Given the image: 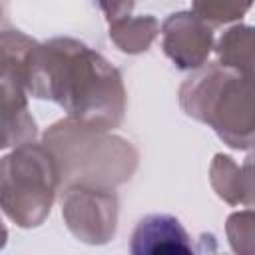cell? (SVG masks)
Wrapping results in <instances>:
<instances>
[{
    "label": "cell",
    "instance_id": "cell-1",
    "mask_svg": "<svg viewBox=\"0 0 255 255\" xmlns=\"http://www.w3.org/2000/svg\"><path fill=\"white\" fill-rule=\"evenodd\" d=\"M26 92L56 102L70 120L94 129L120 128L126 116L128 96L120 70L70 36L32 46L26 62Z\"/></svg>",
    "mask_w": 255,
    "mask_h": 255
},
{
    "label": "cell",
    "instance_id": "cell-2",
    "mask_svg": "<svg viewBox=\"0 0 255 255\" xmlns=\"http://www.w3.org/2000/svg\"><path fill=\"white\" fill-rule=\"evenodd\" d=\"M42 143L60 169V191L72 183L118 187L131 179L139 153L126 137L94 129L70 118L52 124Z\"/></svg>",
    "mask_w": 255,
    "mask_h": 255
},
{
    "label": "cell",
    "instance_id": "cell-3",
    "mask_svg": "<svg viewBox=\"0 0 255 255\" xmlns=\"http://www.w3.org/2000/svg\"><path fill=\"white\" fill-rule=\"evenodd\" d=\"M177 96L181 110L209 126L223 143L243 151L253 147V76L205 62L179 86Z\"/></svg>",
    "mask_w": 255,
    "mask_h": 255
},
{
    "label": "cell",
    "instance_id": "cell-4",
    "mask_svg": "<svg viewBox=\"0 0 255 255\" xmlns=\"http://www.w3.org/2000/svg\"><path fill=\"white\" fill-rule=\"evenodd\" d=\"M58 191V161L44 143L32 139L0 157V209L18 227L42 225Z\"/></svg>",
    "mask_w": 255,
    "mask_h": 255
},
{
    "label": "cell",
    "instance_id": "cell-5",
    "mask_svg": "<svg viewBox=\"0 0 255 255\" xmlns=\"http://www.w3.org/2000/svg\"><path fill=\"white\" fill-rule=\"evenodd\" d=\"M120 199L114 187L72 183L62 189V217L70 233L88 245H104L118 231Z\"/></svg>",
    "mask_w": 255,
    "mask_h": 255
},
{
    "label": "cell",
    "instance_id": "cell-6",
    "mask_svg": "<svg viewBox=\"0 0 255 255\" xmlns=\"http://www.w3.org/2000/svg\"><path fill=\"white\" fill-rule=\"evenodd\" d=\"M159 32L163 54L177 70L201 68L213 50V28L191 10L169 14Z\"/></svg>",
    "mask_w": 255,
    "mask_h": 255
},
{
    "label": "cell",
    "instance_id": "cell-7",
    "mask_svg": "<svg viewBox=\"0 0 255 255\" xmlns=\"http://www.w3.org/2000/svg\"><path fill=\"white\" fill-rule=\"evenodd\" d=\"M36 40L20 30L0 32V116H22L28 110L26 62Z\"/></svg>",
    "mask_w": 255,
    "mask_h": 255
},
{
    "label": "cell",
    "instance_id": "cell-8",
    "mask_svg": "<svg viewBox=\"0 0 255 255\" xmlns=\"http://www.w3.org/2000/svg\"><path fill=\"white\" fill-rule=\"evenodd\" d=\"M129 251L133 255L191 253V237L175 215L149 213L139 219L131 233Z\"/></svg>",
    "mask_w": 255,
    "mask_h": 255
},
{
    "label": "cell",
    "instance_id": "cell-9",
    "mask_svg": "<svg viewBox=\"0 0 255 255\" xmlns=\"http://www.w3.org/2000/svg\"><path fill=\"white\" fill-rule=\"evenodd\" d=\"M251 155L239 165L231 155L215 153L209 165V181L217 197L229 205L253 207V175Z\"/></svg>",
    "mask_w": 255,
    "mask_h": 255
},
{
    "label": "cell",
    "instance_id": "cell-10",
    "mask_svg": "<svg viewBox=\"0 0 255 255\" xmlns=\"http://www.w3.org/2000/svg\"><path fill=\"white\" fill-rule=\"evenodd\" d=\"M108 36L124 54H141L147 52L159 36V22L151 14L124 16L110 22Z\"/></svg>",
    "mask_w": 255,
    "mask_h": 255
},
{
    "label": "cell",
    "instance_id": "cell-11",
    "mask_svg": "<svg viewBox=\"0 0 255 255\" xmlns=\"http://www.w3.org/2000/svg\"><path fill=\"white\" fill-rule=\"evenodd\" d=\"M217 64L243 76H253V28L235 24L227 28L213 46Z\"/></svg>",
    "mask_w": 255,
    "mask_h": 255
},
{
    "label": "cell",
    "instance_id": "cell-12",
    "mask_svg": "<svg viewBox=\"0 0 255 255\" xmlns=\"http://www.w3.org/2000/svg\"><path fill=\"white\" fill-rule=\"evenodd\" d=\"M193 14H197L211 28L241 20L251 8L253 0H191Z\"/></svg>",
    "mask_w": 255,
    "mask_h": 255
},
{
    "label": "cell",
    "instance_id": "cell-13",
    "mask_svg": "<svg viewBox=\"0 0 255 255\" xmlns=\"http://www.w3.org/2000/svg\"><path fill=\"white\" fill-rule=\"evenodd\" d=\"M255 217H253V209L247 207L245 211H237L233 215L227 217V239L231 243V249L235 253H245L251 255L255 249Z\"/></svg>",
    "mask_w": 255,
    "mask_h": 255
},
{
    "label": "cell",
    "instance_id": "cell-14",
    "mask_svg": "<svg viewBox=\"0 0 255 255\" xmlns=\"http://www.w3.org/2000/svg\"><path fill=\"white\" fill-rule=\"evenodd\" d=\"M36 135H38V126L30 112L16 118L0 116V149L16 147L20 143L32 141L36 139Z\"/></svg>",
    "mask_w": 255,
    "mask_h": 255
},
{
    "label": "cell",
    "instance_id": "cell-15",
    "mask_svg": "<svg viewBox=\"0 0 255 255\" xmlns=\"http://www.w3.org/2000/svg\"><path fill=\"white\" fill-rule=\"evenodd\" d=\"M96 2L110 22L129 16L133 10V4H135V0H96Z\"/></svg>",
    "mask_w": 255,
    "mask_h": 255
},
{
    "label": "cell",
    "instance_id": "cell-16",
    "mask_svg": "<svg viewBox=\"0 0 255 255\" xmlns=\"http://www.w3.org/2000/svg\"><path fill=\"white\" fill-rule=\"evenodd\" d=\"M6 241H8V229H6V225L0 219V249L6 245Z\"/></svg>",
    "mask_w": 255,
    "mask_h": 255
},
{
    "label": "cell",
    "instance_id": "cell-17",
    "mask_svg": "<svg viewBox=\"0 0 255 255\" xmlns=\"http://www.w3.org/2000/svg\"><path fill=\"white\" fill-rule=\"evenodd\" d=\"M0 20H2V4H0Z\"/></svg>",
    "mask_w": 255,
    "mask_h": 255
}]
</instances>
